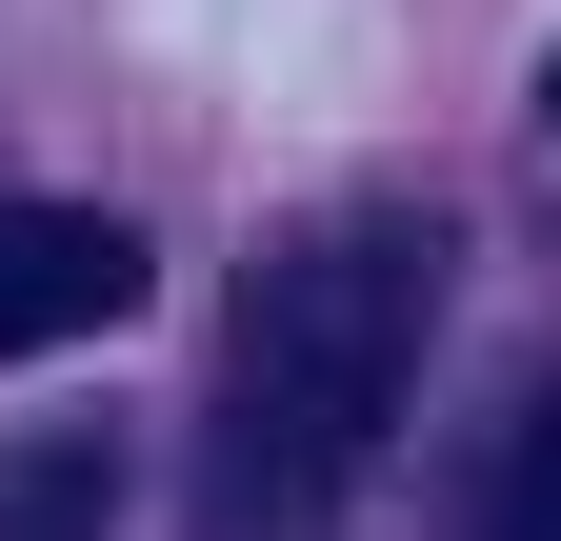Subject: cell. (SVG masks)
Here are the masks:
<instances>
[{
    "mask_svg": "<svg viewBox=\"0 0 561 541\" xmlns=\"http://www.w3.org/2000/svg\"><path fill=\"white\" fill-rule=\"evenodd\" d=\"M101 321H140V241L101 200H0V361H60Z\"/></svg>",
    "mask_w": 561,
    "mask_h": 541,
    "instance_id": "7a4b0ae2",
    "label": "cell"
},
{
    "mask_svg": "<svg viewBox=\"0 0 561 541\" xmlns=\"http://www.w3.org/2000/svg\"><path fill=\"white\" fill-rule=\"evenodd\" d=\"M541 120H561V60H541Z\"/></svg>",
    "mask_w": 561,
    "mask_h": 541,
    "instance_id": "277c9868",
    "label": "cell"
},
{
    "mask_svg": "<svg viewBox=\"0 0 561 541\" xmlns=\"http://www.w3.org/2000/svg\"><path fill=\"white\" fill-rule=\"evenodd\" d=\"M481 541H561V381L522 401V441H502V482H481Z\"/></svg>",
    "mask_w": 561,
    "mask_h": 541,
    "instance_id": "3957f363",
    "label": "cell"
},
{
    "mask_svg": "<svg viewBox=\"0 0 561 541\" xmlns=\"http://www.w3.org/2000/svg\"><path fill=\"white\" fill-rule=\"evenodd\" d=\"M421 321H442V261L401 221H341V241H280L241 281V361H221V461L241 502H341L362 461L401 441L421 401Z\"/></svg>",
    "mask_w": 561,
    "mask_h": 541,
    "instance_id": "6da1fadb",
    "label": "cell"
}]
</instances>
